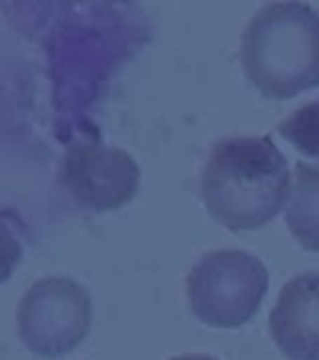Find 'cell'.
<instances>
[{"instance_id": "obj_1", "label": "cell", "mask_w": 319, "mask_h": 360, "mask_svg": "<svg viewBox=\"0 0 319 360\" xmlns=\"http://www.w3.org/2000/svg\"><path fill=\"white\" fill-rule=\"evenodd\" d=\"M290 180V163L272 135H227L205 158L200 193L224 228L250 231L280 213Z\"/></svg>"}, {"instance_id": "obj_2", "label": "cell", "mask_w": 319, "mask_h": 360, "mask_svg": "<svg viewBox=\"0 0 319 360\" xmlns=\"http://www.w3.org/2000/svg\"><path fill=\"white\" fill-rule=\"evenodd\" d=\"M242 65L269 98L319 85V11L297 0L262 6L242 33Z\"/></svg>"}, {"instance_id": "obj_3", "label": "cell", "mask_w": 319, "mask_h": 360, "mask_svg": "<svg viewBox=\"0 0 319 360\" xmlns=\"http://www.w3.org/2000/svg\"><path fill=\"white\" fill-rule=\"evenodd\" d=\"M267 265L250 250L219 248L205 253L185 278L187 300L202 323L217 328L245 326L267 295Z\"/></svg>"}, {"instance_id": "obj_4", "label": "cell", "mask_w": 319, "mask_h": 360, "mask_svg": "<svg viewBox=\"0 0 319 360\" xmlns=\"http://www.w3.org/2000/svg\"><path fill=\"white\" fill-rule=\"evenodd\" d=\"M93 300L83 283L67 276H45L22 292L18 305L20 340L38 355H62L88 335Z\"/></svg>"}, {"instance_id": "obj_5", "label": "cell", "mask_w": 319, "mask_h": 360, "mask_svg": "<svg viewBox=\"0 0 319 360\" xmlns=\"http://www.w3.org/2000/svg\"><path fill=\"white\" fill-rule=\"evenodd\" d=\"M57 183L80 208L112 210L135 198L140 165L123 148L78 143L62 153Z\"/></svg>"}, {"instance_id": "obj_6", "label": "cell", "mask_w": 319, "mask_h": 360, "mask_svg": "<svg viewBox=\"0 0 319 360\" xmlns=\"http://www.w3.org/2000/svg\"><path fill=\"white\" fill-rule=\"evenodd\" d=\"M269 333L292 360H319V270L292 276L269 313Z\"/></svg>"}, {"instance_id": "obj_7", "label": "cell", "mask_w": 319, "mask_h": 360, "mask_svg": "<svg viewBox=\"0 0 319 360\" xmlns=\"http://www.w3.org/2000/svg\"><path fill=\"white\" fill-rule=\"evenodd\" d=\"M287 200V228L304 248L319 250V163H297Z\"/></svg>"}, {"instance_id": "obj_8", "label": "cell", "mask_w": 319, "mask_h": 360, "mask_svg": "<svg viewBox=\"0 0 319 360\" xmlns=\"http://www.w3.org/2000/svg\"><path fill=\"white\" fill-rule=\"evenodd\" d=\"M280 133L304 155L319 158V101L304 103L280 123Z\"/></svg>"}, {"instance_id": "obj_9", "label": "cell", "mask_w": 319, "mask_h": 360, "mask_svg": "<svg viewBox=\"0 0 319 360\" xmlns=\"http://www.w3.org/2000/svg\"><path fill=\"white\" fill-rule=\"evenodd\" d=\"M170 360H217L215 355H205V353H185V355H175Z\"/></svg>"}]
</instances>
